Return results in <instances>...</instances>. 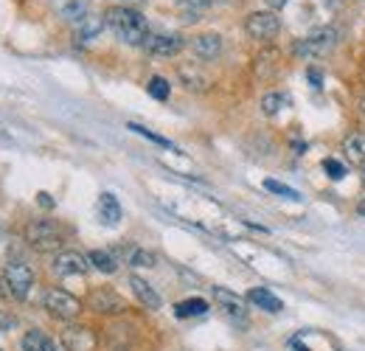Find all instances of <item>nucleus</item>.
I'll return each mask as SVG.
<instances>
[{"label": "nucleus", "mask_w": 365, "mask_h": 351, "mask_svg": "<svg viewBox=\"0 0 365 351\" xmlns=\"http://www.w3.org/2000/svg\"><path fill=\"white\" fill-rule=\"evenodd\" d=\"M104 23H107V29H110L121 43H127V45H143L146 37H149V23H146V17H143L140 11H135V9H130V6H113V9H107Z\"/></svg>", "instance_id": "nucleus-1"}, {"label": "nucleus", "mask_w": 365, "mask_h": 351, "mask_svg": "<svg viewBox=\"0 0 365 351\" xmlns=\"http://www.w3.org/2000/svg\"><path fill=\"white\" fill-rule=\"evenodd\" d=\"M0 278H3V290H6V295L17 298V301L29 298V292H31V287H34V270H31L26 262H20V259H14V262L6 264Z\"/></svg>", "instance_id": "nucleus-2"}, {"label": "nucleus", "mask_w": 365, "mask_h": 351, "mask_svg": "<svg viewBox=\"0 0 365 351\" xmlns=\"http://www.w3.org/2000/svg\"><path fill=\"white\" fill-rule=\"evenodd\" d=\"M26 242L34 250L48 253V250H56L62 245V230L53 220H34L26 225Z\"/></svg>", "instance_id": "nucleus-3"}, {"label": "nucleus", "mask_w": 365, "mask_h": 351, "mask_svg": "<svg viewBox=\"0 0 365 351\" xmlns=\"http://www.w3.org/2000/svg\"><path fill=\"white\" fill-rule=\"evenodd\" d=\"M337 45V29H315V31H309L307 37H301L298 43L292 45V51H295V56H304V59H315V56H323V54H329L331 48Z\"/></svg>", "instance_id": "nucleus-4"}, {"label": "nucleus", "mask_w": 365, "mask_h": 351, "mask_svg": "<svg viewBox=\"0 0 365 351\" xmlns=\"http://www.w3.org/2000/svg\"><path fill=\"white\" fill-rule=\"evenodd\" d=\"M43 307L48 309V315H53V317H59V320H73V317H79V312H82V301L73 298V295L65 292V290L51 287L46 295H43Z\"/></svg>", "instance_id": "nucleus-5"}, {"label": "nucleus", "mask_w": 365, "mask_h": 351, "mask_svg": "<svg viewBox=\"0 0 365 351\" xmlns=\"http://www.w3.org/2000/svg\"><path fill=\"white\" fill-rule=\"evenodd\" d=\"M245 31H247V37H253L259 43H267L281 31V20L270 9L267 11H250L247 20H245Z\"/></svg>", "instance_id": "nucleus-6"}, {"label": "nucleus", "mask_w": 365, "mask_h": 351, "mask_svg": "<svg viewBox=\"0 0 365 351\" xmlns=\"http://www.w3.org/2000/svg\"><path fill=\"white\" fill-rule=\"evenodd\" d=\"M59 340H62V349L65 351H96L98 349V337H96V332H93L91 326H76V323H71V326L62 329Z\"/></svg>", "instance_id": "nucleus-7"}, {"label": "nucleus", "mask_w": 365, "mask_h": 351, "mask_svg": "<svg viewBox=\"0 0 365 351\" xmlns=\"http://www.w3.org/2000/svg\"><path fill=\"white\" fill-rule=\"evenodd\" d=\"M214 301H217V307L222 309V315H225L228 320L239 323V326L247 323V307H245L242 295L230 292V290H225V287H214Z\"/></svg>", "instance_id": "nucleus-8"}, {"label": "nucleus", "mask_w": 365, "mask_h": 351, "mask_svg": "<svg viewBox=\"0 0 365 351\" xmlns=\"http://www.w3.org/2000/svg\"><path fill=\"white\" fill-rule=\"evenodd\" d=\"M182 37L180 34H169V31H149V37H146V54H152V56H175V54H180L182 51Z\"/></svg>", "instance_id": "nucleus-9"}, {"label": "nucleus", "mask_w": 365, "mask_h": 351, "mask_svg": "<svg viewBox=\"0 0 365 351\" xmlns=\"http://www.w3.org/2000/svg\"><path fill=\"white\" fill-rule=\"evenodd\" d=\"M88 309L98 312V315H121V312L127 309V301H124L118 292H113V290L101 287V290H93L91 292V298H88Z\"/></svg>", "instance_id": "nucleus-10"}, {"label": "nucleus", "mask_w": 365, "mask_h": 351, "mask_svg": "<svg viewBox=\"0 0 365 351\" xmlns=\"http://www.w3.org/2000/svg\"><path fill=\"white\" fill-rule=\"evenodd\" d=\"M88 267H91V259L82 256L79 250H62L53 259V273L62 275V278H68V275H85Z\"/></svg>", "instance_id": "nucleus-11"}, {"label": "nucleus", "mask_w": 365, "mask_h": 351, "mask_svg": "<svg viewBox=\"0 0 365 351\" xmlns=\"http://www.w3.org/2000/svg\"><path fill=\"white\" fill-rule=\"evenodd\" d=\"M292 349L298 351H337L331 337L320 335V332H301L292 337Z\"/></svg>", "instance_id": "nucleus-12"}, {"label": "nucleus", "mask_w": 365, "mask_h": 351, "mask_svg": "<svg viewBox=\"0 0 365 351\" xmlns=\"http://www.w3.org/2000/svg\"><path fill=\"white\" fill-rule=\"evenodd\" d=\"M191 51L197 59H217L222 54V37L220 34H200L191 40Z\"/></svg>", "instance_id": "nucleus-13"}, {"label": "nucleus", "mask_w": 365, "mask_h": 351, "mask_svg": "<svg viewBox=\"0 0 365 351\" xmlns=\"http://www.w3.org/2000/svg\"><path fill=\"white\" fill-rule=\"evenodd\" d=\"M121 217H124V211H121L115 194L104 191V194L98 197V220L104 222V225H110V228H115V225L121 222Z\"/></svg>", "instance_id": "nucleus-14"}, {"label": "nucleus", "mask_w": 365, "mask_h": 351, "mask_svg": "<svg viewBox=\"0 0 365 351\" xmlns=\"http://www.w3.org/2000/svg\"><path fill=\"white\" fill-rule=\"evenodd\" d=\"M343 155H346V161H349L351 166L365 169V135H360V132L346 135V141H343Z\"/></svg>", "instance_id": "nucleus-15"}, {"label": "nucleus", "mask_w": 365, "mask_h": 351, "mask_svg": "<svg viewBox=\"0 0 365 351\" xmlns=\"http://www.w3.org/2000/svg\"><path fill=\"white\" fill-rule=\"evenodd\" d=\"M130 287H133V292H135V298L143 304L146 309H160V295L155 292V287L152 284H146L140 275H130Z\"/></svg>", "instance_id": "nucleus-16"}, {"label": "nucleus", "mask_w": 365, "mask_h": 351, "mask_svg": "<svg viewBox=\"0 0 365 351\" xmlns=\"http://www.w3.org/2000/svg\"><path fill=\"white\" fill-rule=\"evenodd\" d=\"M247 301L253 304V307L264 309V312H270V315H278L284 304H281V298H275L270 290H264V287H256V290H250L247 292Z\"/></svg>", "instance_id": "nucleus-17"}, {"label": "nucleus", "mask_w": 365, "mask_h": 351, "mask_svg": "<svg viewBox=\"0 0 365 351\" xmlns=\"http://www.w3.org/2000/svg\"><path fill=\"white\" fill-rule=\"evenodd\" d=\"M20 346H23V351H59L56 349V343H53L48 335H43L40 329L26 332L23 340H20Z\"/></svg>", "instance_id": "nucleus-18"}, {"label": "nucleus", "mask_w": 365, "mask_h": 351, "mask_svg": "<svg viewBox=\"0 0 365 351\" xmlns=\"http://www.w3.org/2000/svg\"><path fill=\"white\" fill-rule=\"evenodd\" d=\"M59 14L68 20V23H82L85 17H91V9H88V0H65L59 6Z\"/></svg>", "instance_id": "nucleus-19"}, {"label": "nucleus", "mask_w": 365, "mask_h": 351, "mask_svg": "<svg viewBox=\"0 0 365 351\" xmlns=\"http://www.w3.org/2000/svg\"><path fill=\"white\" fill-rule=\"evenodd\" d=\"M88 259H91V267H96L98 273L113 275L118 270V259H115L113 250H93V253H88Z\"/></svg>", "instance_id": "nucleus-20"}, {"label": "nucleus", "mask_w": 365, "mask_h": 351, "mask_svg": "<svg viewBox=\"0 0 365 351\" xmlns=\"http://www.w3.org/2000/svg\"><path fill=\"white\" fill-rule=\"evenodd\" d=\"M208 312V301H202V298H185L180 301L178 307H175V315L178 317H200V315H205Z\"/></svg>", "instance_id": "nucleus-21"}, {"label": "nucleus", "mask_w": 365, "mask_h": 351, "mask_svg": "<svg viewBox=\"0 0 365 351\" xmlns=\"http://www.w3.org/2000/svg\"><path fill=\"white\" fill-rule=\"evenodd\" d=\"M256 73H259V79H273L278 73V54L275 51H267L256 59Z\"/></svg>", "instance_id": "nucleus-22"}, {"label": "nucleus", "mask_w": 365, "mask_h": 351, "mask_svg": "<svg viewBox=\"0 0 365 351\" xmlns=\"http://www.w3.org/2000/svg\"><path fill=\"white\" fill-rule=\"evenodd\" d=\"M180 79L188 90H205L208 88V76H202L197 68H188V65H182L180 68Z\"/></svg>", "instance_id": "nucleus-23"}, {"label": "nucleus", "mask_w": 365, "mask_h": 351, "mask_svg": "<svg viewBox=\"0 0 365 351\" xmlns=\"http://www.w3.org/2000/svg\"><path fill=\"white\" fill-rule=\"evenodd\" d=\"M104 26H107V23H104L101 17H93V14L91 17H85V20L79 23V40H91V37H96Z\"/></svg>", "instance_id": "nucleus-24"}, {"label": "nucleus", "mask_w": 365, "mask_h": 351, "mask_svg": "<svg viewBox=\"0 0 365 351\" xmlns=\"http://www.w3.org/2000/svg\"><path fill=\"white\" fill-rule=\"evenodd\" d=\"M146 90H149V96H152V98H158V101H166V98H169V93H172L169 82H166L163 76H152V79H149V85H146Z\"/></svg>", "instance_id": "nucleus-25"}, {"label": "nucleus", "mask_w": 365, "mask_h": 351, "mask_svg": "<svg viewBox=\"0 0 365 351\" xmlns=\"http://www.w3.org/2000/svg\"><path fill=\"white\" fill-rule=\"evenodd\" d=\"M284 104H287V98H284L281 93H264V98H262V110H264L267 116H275Z\"/></svg>", "instance_id": "nucleus-26"}, {"label": "nucleus", "mask_w": 365, "mask_h": 351, "mask_svg": "<svg viewBox=\"0 0 365 351\" xmlns=\"http://www.w3.org/2000/svg\"><path fill=\"white\" fill-rule=\"evenodd\" d=\"M264 188L278 194V197H287V200H301V194H298L295 188H289V185H284V183H278V180H264Z\"/></svg>", "instance_id": "nucleus-27"}, {"label": "nucleus", "mask_w": 365, "mask_h": 351, "mask_svg": "<svg viewBox=\"0 0 365 351\" xmlns=\"http://www.w3.org/2000/svg\"><path fill=\"white\" fill-rule=\"evenodd\" d=\"M130 130L138 132V135H143V138H149L152 143H158V146H166V149H178L169 138H163V135H155L152 130H146V127H140V124H130Z\"/></svg>", "instance_id": "nucleus-28"}, {"label": "nucleus", "mask_w": 365, "mask_h": 351, "mask_svg": "<svg viewBox=\"0 0 365 351\" xmlns=\"http://www.w3.org/2000/svg\"><path fill=\"white\" fill-rule=\"evenodd\" d=\"M178 6L185 9V14H188V20H194V14H200L202 9H208L214 0H175Z\"/></svg>", "instance_id": "nucleus-29"}, {"label": "nucleus", "mask_w": 365, "mask_h": 351, "mask_svg": "<svg viewBox=\"0 0 365 351\" xmlns=\"http://www.w3.org/2000/svg\"><path fill=\"white\" fill-rule=\"evenodd\" d=\"M130 264H133V267H155V253H149V250H143V248H135V250L130 253Z\"/></svg>", "instance_id": "nucleus-30"}, {"label": "nucleus", "mask_w": 365, "mask_h": 351, "mask_svg": "<svg viewBox=\"0 0 365 351\" xmlns=\"http://www.w3.org/2000/svg\"><path fill=\"white\" fill-rule=\"evenodd\" d=\"M323 169H326V175L331 177V180H343L346 177V166L340 161H334V158H326L323 161Z\"/></svg>", "instance_id": "nucleus-31"}, {"label": "nucleus", "mask_w": 365, "mask_h": 351, "mask_svg": "<svg viewBox=\"0 0 365 351\" xmlns=\"http://www.w3.org/2000/svg\"><path fill=\"white\" fill-rule=\"evenodd\" d=\"M11 326H14V317L6 315V312H0V332H6V329H11Z\"/></svg>", "instance_id": "nucleus-32"}, {"label": "nucleus", "mask_w": 365, "mask_h": 351, "mask_svg": "<svg viewBox=\"0 0 365 351\" xmlns=\"http://www.w3.org/2000/svg\"><path fill=\"white\" fill-rule=\"evenodd\" d=\"M264 3L270 6V11H278V9H284V6L289 3V0H264Z\"/></svg>", "instance_id": "nucleus-33"}, {"label": "nucleus", "mask_w": 365, "mask_h": 351, "mask_svg": "<svg viewBox=\"0 0 365 351\" xmlns=\"http://www.w3.org/2000/svg\"><path fill=\"white\" fill-rule=\"evenodd\" d=\"M307 76H309V79L315 82V88H320V82H323V76H320V71H315V68H312V71H309Z\"/></svg>", "instance_id": "nucleus-34"}, {"label": "nucleus", "mask_w": 365, "mask_h": 351, "mask_svg": "<svg viewBox=\"0 0 365 351\" xmlns=\"http://www.w3.org/2000/svg\"><path fill=\"white\" fill-rule=\"evenodd\" d=\"M357 214H360V217H365V197L357 203Z\"/></svg>", "instance_id": "nucleus-35"}, {"label": "nucleus", "mask_w": 365, "mask_h": 351, "mask_svg": "<svg viewBox=\"0 0 365 351\" xmlns=\"http://www.w3.org/2000/svg\"><path fill=\"white\" fill-rule=\"evenodd\" d=\"M40 203H43V205H51V197H48L46 191H43V194H40Z\"/></svg>", "instance_id": "nucleus-36"}, {"label": "nucleus", "mask_w": 365, "mask_h": 351, "mask_svg": "<svg viewBox=\"0 0 365 351\" xmlns=\"http://www.w3.org/2000/svg\"><path fill=\"white\" fill-rule=\"evenodd\" d=\"M360 110H363V116H365V96L360 98Z\"/></svg>", "instance_id": "nucleus-37"}, {"label": "nucleus", "mask_w": 365, "mask_h": 351, "mask_svg": "<svg viewBox=\"0 0 365 351\" xmlns=\"http://www.w3.org/2000/svg\"><path fill=\"white\" fill-rule=\"evenodd\" d=\"M3 292H6V290H3V278H0V295H3Z\"/></svg>", "instance_id": "nucleus-38"}, {"label": "nucleus", "mask_w": 365, "mask_h": 351, "mask_svg": "<svg viewBox=\"0 0 365 351\" xmlns=\"http://www.w3.org/2000/svg\"><path fill=\"white\" fill-rule=\"evenodd\" d=\"M363 183H365V169H363Z\"/></svg>", "instance_id": "nucleus-39"}]
</instances>
